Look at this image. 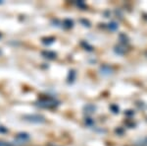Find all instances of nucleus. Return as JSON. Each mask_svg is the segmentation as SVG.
Wrapping results in <instances>:
<instances>
[{"label":"nucleus","instance_id":"obj_1","mask_svg":"<svg viewBox=\"0 0 147 146\" xmlns=\"http://www.w3.org/2000/svg\"><path fill=\"white\" fill-rule=\"evenodd\" d=\"M0 146H10L8 143H6V142H3V141H0Z\"/></svg>","mask_w":147,"mask_h":146}]
</instances>
